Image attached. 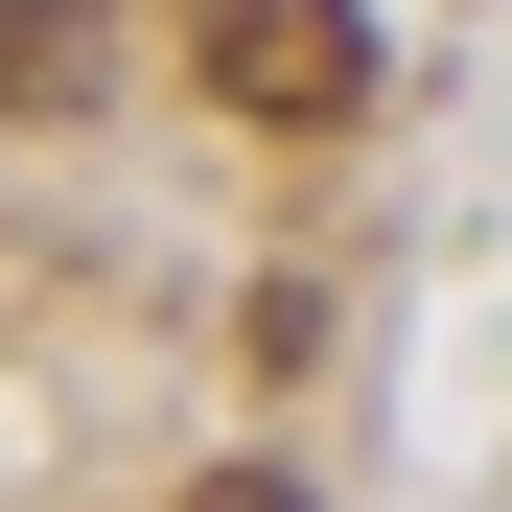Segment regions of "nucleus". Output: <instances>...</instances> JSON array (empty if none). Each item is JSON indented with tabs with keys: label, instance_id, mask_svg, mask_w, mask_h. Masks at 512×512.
<instances>
[{
	"label": "nucleus",
	"instance_id": "1",
	"mask_svg": "<svg viewBox=\"0 0 512 512\" xmlns=\"http://www.w3.org/2000/svg\"><path fill=\"white\" fill-rule=\"evenodd\" d=\"M187 70H210L256 140H350V117H373V24H350V0H210Z\"/></svg>",
	"mask_w": 512,
	"mask_h": 512
},
{
	"label": "nucleus",
	"instance_id": "2",
	"mask_svg": "<svg viewBox=\"0 0 512 512\" xmlns=\"http://www.w3.org/2000/svg\"><path fill=\"white\" fill-rule=\"evenodd\" d=\"M94 94V0H0V117H70Z\"/></svg>",
	"mask_w": 512,
	"mask_h": 512
},
{
	"label": "nucleus",
	"instance_id": "3",
	"mask_svg": "<svg viewBox=\"0 0 512 512\" xmlns=\"http://www.w3.org/2000/svg\"><path fill=\"white\" fill-rule=\"evenodd\" d=\"M187 512H303V489H280V466H210V489H187Z\"/></svg>",
	"mask_w": 512,
	"mask_h": 512
}]
</instances>
